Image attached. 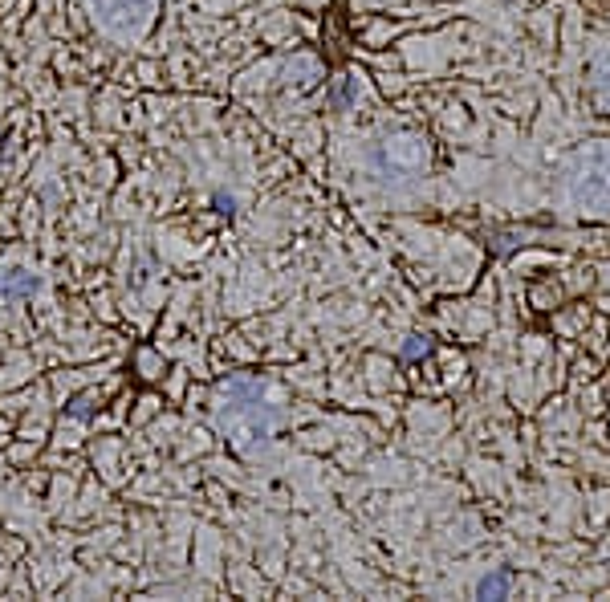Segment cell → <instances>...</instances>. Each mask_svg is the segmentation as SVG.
<instances>
[{
    "label": "cell",
    "mask_w": 610,
    "mask_h": 602,
    "mask_svg": "<svg viewBox=\"0 0 610 602\" xmlns=\"http://www.w3.org/2000/svg\"><path fill=\"white\" fill-rule=\"evenodd\" d=\"M354 94H358V82H354V78H346L338 90H330V102H334V106H350V102H354Z\"/></svg>",
    "instance_id": "4"
},
{
    "label": "cell",
    "mask_w": 610,
    "mask_h": 602,
    "mask_svg": "<svg viewBox=\"0 0 610 602\" xmlns=\"http://www.w3.org/2000/svg\"><path fill=\"white\" fill-rule=\"evenodd\" d=\"M432 350H436V342H432V338L415 334V338H407V342H403V350H399V354H403V358H427Z\"/></svg>",
    "instance_id": "3"
},
{
    "label": "cell",
    "mask_w": 610,
    "mask_h": 602,
    "mask_svg": "<svg viewBox=\"0 0 610 602\" xmlns=\"http://www.w3.org/2000/svg\"><path fill=\"white\" fill-rule=\"evenodd\" d=\"M37 285H41V281H37L33 273H25V269H5V273H0V297H5V301L33 297Z\"/></svg>",
    "instance_id": "1"
},
{
    "label": "cell",
    "mask_w": 610,
    "mask_h": 602,
    "mask_svg": "<svg viewBox=\"0 0 610 602\" xmlns=\"http://www.w3.org/2000/svg\"><path fill=\"white\" fill-rule=\"evenodd\" d=\"M216 208L232 216V212H236V200H232V196H224V192H216Z\"/></svg>",
    "instance_id": "5"
},
{
    "label": "cell",
    "mask_w": 610,
    "mask_h": 602,
    "mask_svg": "<svg viewBox=\"0 0 610 602\" xmlns=\"http://www.w3.org/2000/svg\"><path fill=\"white\" fill-rule=\"evenodd\" d=\"M0 151H5V131H0Z\"/></svg>",
    "instance_id": "6"
},
{
    "label": "cell",
    "mask_w": 610,
    "mask_h": 602,
    "mask_svg": "<svg viewBox=\"0 0 610 602\" xmlns=\"http://www.w3.org/2000/svg\"><path fill=\"white\" fill-rule=\"evenodd\" d=\"M513 590V570H493L476 582V598H505Z\"/></svg>",
    "instance_id": "2"
}]
</instances>
